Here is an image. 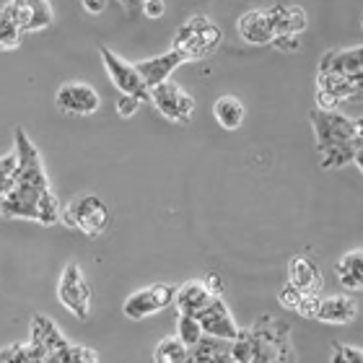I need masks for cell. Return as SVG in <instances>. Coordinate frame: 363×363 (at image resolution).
<instances>
[{
  "mask_svg": "<svg viewBox=\"0 0 363 363\" xmlns=\"http://www.w3.org/2000/svg\"><path fill=\"white\" fill-rule=\"evenodd\" d=\"M250 361L247 363H296L291 327L272 314H259L250 327Z\"/></svg>",
  "mask_w": 363,
  "mask_h": 363,
  "instance_id": "obj_1",
  "label": "cell"
},
{
  "mask_svg": "<svg viewBox=\"0 0 363 363\" xmlns=\"http://www.w3.org/2000/svg\"><path fill=\"white\" fill-rule=\"evenodd\" d=\"M62 205L57 203L52 187L39 189L29 187V184H18L13 182V187L3 200H0V216L3 218H26V220H39L45 226H52L60 220Z\"/></svg>",
  "mask_w": 363,
  "mask_h": 363,
  "instance_id": "obj_2",
  "label": "cell"
},
{
  "mask_svg": "<svg viewBox=\"0 0 363 363\" xmlns=\"http://www.w3.org/2000/svg\"><path fill=\"white\" fill-rule=\"evenodd\" d=\"M220 39H223V34H220L218 23H213L208 16L197 13V16H189L187 21L177 29L172 50L179 52L187 62L203 60L211 52H216Z\"/></svg>",
  "mask_w": 363,
  "mask_h": 363,
  "instance_id": "obj_3",
  "label": "cell"
},
{
  "mask_svg": "<svg viewBox=\"0 0 363 363\" xmlns=\"http://www.w3.org/2000/svg\"><path fill=\"white\" fill-rule=\"evenodd\" d=\"M60 220L65 226L78 228L89 239H99L106 234V228L112 223V211L101 197L78 195L60 211Z\"/></svg>",
  "mask_w": 363,
  "mask_h": 363,
  "instance_id": "obj_4",
  "label": "cell"
},
{
  "mask_svg": "<svg viewBox=\"0 0 363 363\" xmlns=\"http://www.w3.org/2000/svg\"><path fill=\"white\" fill-rule=\"evenodd\" d=\"M311 130H314V140H317V151L319 148H327V145H337V143H348V140H358L361 135V117H348V114H340L337 109L335 112H325V109H314L309 114Z\"/></svg>",
  "mask_w": 363,
  "mask_h": 363,
  "instance_id": "obj_5",
  "label": "cell"
},
{
  "mask_svg": "<svg viewBox=\"0 0 363 363\" xmlns=\"http://www.w3.org/2000/svg\"><path fill=\"white\" fill-rule=\"evenodd\" d=\"M57 298L76 319L86 322L91 314V286L86 278L84 267L78 262H68L62 267L60 280H57Z\"/></svg>",
  "mask_w": 363,
  "mask_h": 363,
  "instance_id": "obj_6",
  "label": "cell"
},
{
  "mask_svg": "<svg viewBox=\"0 0 363 363\" xmlns=\"http://www.w3.org/2000/svg\"><path fill=\"white\" fill-rule=\"evenodd\" d=\"M174 303V286L169 283H153V286L138 288L122 301V314L130 322H143V319L169 309Z\"/></svg>",
  "mask_w": 363,
  "mask_h": 363,
  "instance_id": "obj_7",
  "label": "cell"
},
{
  "mask_svg": "<svg viewBox=\"0 0 363 363\" xmlns=\"http://www.w3.org/2000/svg\"><path fill=\"white\" fill-rule=\"evenodd\" d=\"M99 55H101V62L106 68V76L114 84V89L120 91L122 96H133L138 99L140 104L148 101V86L143 84V78L138 76V70L133 62H128L125 57H120L117 52H112L109 47H99Z\"/></svg>",
  "mask_w": 363,
  "mask_h": 363,
  "instance_id": "obj_8",
  "label": "cell"
},
{
  "mask_svg": "<svg viewBox=\"0 0 363 363\" xmlns=\"http://www.w3.org/2000/svg\"><path fill=\"white\" fill-rule=\"evenodd\" d=\"M148 101H151L167 120L179 122V125L189 122L192 114H195V96L187 94L177 81H167V84L153 86V89L148 91Z\"/></svg>",
  "mask_w": 363,
  "mask_h": 363,
  "instance_id": "obj_9",
  "label": "cell"
},
{
  "mask_svg": "<svg viewBox=\"0 0 363 363\" xmlns=\"http://www.w3.org/2000/svg\"><path fill=\"white\" fill-rule=\"evenodd\" d=\"M195 319L200 322L203 337H211V340L231 342L236 337V333H239V325L234 322V314L226 306L223 296H211V301L197 311Z\"/></svg>",
  "mask_w": 363,
  "mask_h": 363,
  "instance_id": "obj_10",
  "label": "cell"
},
{
  "mask_svg": "<svg viewBox=\"0 0 363 363\" xmlns=\"http://www.w3.org/2000/svg\"><path fill=\"white\" fill-rule=\"evenodd\" d=\"M0 11L11 18V23H13L21 34L42 31V29H47V26H52V21H55L52 3H45V0H11V3H6Z\"/></svg>",
  "mask_w": 363,
  "mask_h": 363,
  "instance_id": "obj_11",
  "label": "cell"
},
{
  "mask_svg": "<svg viewBox=\"0 0 363 363\" xmlns=\"http://www.w3.org/2000/svg\"><path fill=\"white\" fill-rule=\"evenodd\" d=\"M55 106H57V112L70 114V117H89V114L99 112L101 99H99V91L94 86L81 84V81H68L55 94Z\"/></svg>",
  "mask_w": 363,
  "mask_h": 363,
  "instance_id": "obj_12",
  "label": "cell"
},
{
  "mask_svg": "<svg viewBox=\"0 0 363 363\" xmlns=\"http://www.w3.org/2000/svg\"><path fill=\"white\" fill-rule=\"evenodd\" d=\"M363 76L358 78H342V76H325L317 73V109L335 112L342 101H356L361 99Z\"/></svg>",
  "mask_w": 363,
  "mask_h": 363,
  "instance_id": "obj_13",
  "label": "cell"
},
{
  "mask_svg": "<svg viewBox=\"0 0 363 363\" xmlns=\"http://www.w3.org/2000/svg\"><path fill=\"white\" fill-rule=\"evenodd\" d=\"M317 73L325 76H342V78H358L363 76V47H342V50H327L319 57Z\"/></svg>",
  "mask_w": 363,
  "mask_h": 363,
  "instance_id": "obj_14",
  "label": "cell"
},
{
  "mask_svg": "<svg viewBox=\"0 0 363 363\" xmlns=\"http://www.w3.org/2000/svg\"><path fill=\"white\" fill-rule=\"evenodd\" d=\"M184 62H187V60H184L179 52L169 50V52L153 55V57H148V60L133 62V65H135L138 76L143 78V84L148 86V91H151L153 86L172 81V73H174L179 65H184Z\"/></svg>",
  "mask_w": 363,
  "mask_h": 363,
  "instance_id": "obj_15",
  "label": "cell"
},
{
  "mask_svg": "<svg viewBox=\"0 0 363 363\" xmlns=\"http://www.w3.org/2000/svg\"><path fill=\"white\" fill-rule=\"evenodd\" d=\"M288 286L296 288L303 296H322L325 280H322V270H319L309 257L296 255L288 262Z\"/></svg>",
  "mask_w": 363,
  "mask_h": 363,
  "instance_id": "obj_16",
  "label": "cell"
},
{
  "mask_svg": "<svg viewBox=\"0 0 363 363\" xmlns=\"http://www.w3.org/2000/svg\"><path fill=\"white\" fill-rule=\"evenodd\" d=\"M267 11V18L272 23V31H275V37L278 34H294V37H301V31H306V11L301 6H296V3H275V6L265 8Z\"/></svg>",
  "mask_w": 363,
  "mask_h": 363,
  "instance_id": "obj_17",
  "label": "cell"
},
{
  "mask_svg": "<svg viewBox=\"0 0 363 363\" xmlns=\"http://www.w3.org/2000/svg\"><path fill=\"white\" fill-rule=\"evenodd\" d=\"M236 29H239L244 42H250L255 47H265L275 39V31H272V23L267 18L265 8H252V11L242 13L239 21H236Z\"/></svg>",
  "mask_w": 363,
  "mask_h": 363,
  "instance_id": "obj_18",
  "label": "cell"
},
{
  "mask_svg": "<svg viewBox=\"0 0 363 363\" xmlns=\"http://www.w3.org/2000/svg\"><path fill=\"white\" fill-rule=\"evenodd\" d=\"M29 342H31V345H37V348H42L45 353L60 356L70 340L60 333V327L55 325L50 317H45V314H34V319H31V337H29Z\"/></svg>",
  "mask_w": 363,
  "mask_h": 363,
  "instance_id": "obj_19",
  "label": "cell"
},
{
  "mask_svg": "<svg viewBox=\"0 0 363 363\" xmlns=\"http://www.w3.org/2000/svg\"><path fill=\"white\" fill-rule=\"evenodd\" d=\"M358 314V306L350 296H319L317 311H314V319L317 322H325V325H348L353 322Z\"/></svg>",
  "mask_w": 363,
  "mask_h": 363,
  "instance_id": "obj_20",
  "label": "cell"
},
{
  "mask_svg": "<svg viewBox=\"0 0 363 363\" xmlns=\"http://www.w3.org/2000/svg\"><path fill=\"white\" fill-rule=\"evenodd\" d=\"M361 151H363V138L358 140H348V143H337V145H327V148H319V164L322 169H342L348 167V164H356L358 172L363 169V159H361Z\"/></svg>",
  "mask_w": 363,
  "mask_h": 363,
  "instance_id": "obj_21",
  "label": "cell"
},
{
  "mask_svg": "<svg viewBox=\"0 0 363 363\" xmlns=\"http://www.w3.org/2000/svg\"><path fill=\"white\" fill-rule=\"evenodd\" d=\"M208 301H211V291L205 288L203 280H187L179 288H174V306L179 314H192L195 317Z\"/></svg>",
  "mask_w": 363,
  "mask_h": 363,
  "instance_id": "obj_22",
  "label": "cell"
},
{
  "mask_svg": "<svg viewBox=\"0 0 363 363\" xmlns=\"http://www.w3.org/2000/svg\"><path fill=\"white\" fill-rule=\"evenodd\" d=\"M337 272V280H340L342 288L348 291H361L363 288V250H350L348 255H342L335 265Z\"/></svg>",
  "mask_w": 363,
  "mask_h": 363,
  "instance_id": "obj_23",
  "label": "cell"
},
{
  "mask_svg": "<svg viewBox=\"0 0 363 363\" xmlns=\"http://www.w3.org/2000/svg\"><path fill=\"white\" fill-rule=\"evenodd\" d=\"M244 114H247L244 112V104L236 96H231V94L218 96L216 104H213V117H216V122H218L223 130H228V133H234V130L242 128Z\"/></svg>",
  "mask_w": 363,
  "mask_h": 363,
  "instance_id": "obj_24",
  "label": "cell"
},
{
  "mask_svg": "<svg viewBox=\"0 0 363 363\" xmlns=\"http://www.w3.org/2000/svg\"><path fill=\"white\" fill-rule=\"evenodd\" d=\"M189 363H234L228 353V342L203 337L195 348L189 350Z\"/></svg>",
  "mask_w": 363,
  "mask_h": 363,
  "instance_id": "obj_25",
  "label": "cell"
},
{
  "mask_svg": "<svg viewBox=\"0 0 363 363\" xmlns=\"http://www.w3.org/2000/svg\"><path fill=\"white\" fill-rule=\"evenodd\" d=\"M153 363H189V348L177 335H169L153 350Z\"/></svg>",
  "mask_w": 363,
  "mask_h": 363,
  "instance_id": "obj_26",
  "label": "cell"
},
{
  "mask_svg": "<svg viewBox=\"0 0 363 363\" xmlns=\"http://www.w3.org/2000/svg\"><path fill=\"white\" fill-rule=\"evenodd\" d=\"M177 337H179L189 350L195 348L197 342L203 340V330H200V322H197L192 314H179L177 317Z\"/></svg>",
  "mask_w": 363,
  "mask_h": 363,
  "instance_id": "obj_27",
  "label": "cell"
},
{
  "mask_svg": "<svg viewBox=\"0 0 363 363\" xmlns=\"http://www.w3.org/2000/svg\"><path fill=\"white\" fill-rule=\"evenodd\" d=\"M16 172H18V156H16V151H11L8 156H0V200L13 187Z\"/></svg>",
  "mask_w": 363,
  "mask_h": 363,
  "instance_id": "obj_28",
  "label": "cell"
},
{
  "mask_svg": "<svg viewBox=\"0 0 363 363\" xmlns=\"http://www.w3.org/2000/svg\"><path fill=\"white\" fill-rule=\"evenodd\" d=\"M60 363H99V353L89 345L68 342L65 350L60 353Z\"/></svg>",
  "mask_w": 363,
  "mask_h": 363,
  "instance_id": "obj_29",
  "label": "cell"
},
{
  "mask_svg": "<svg viewBox=\"0 0 363 363\" xmlns=\"http://www.w3.org/2000/svg\"><path fill=\"white\" fill-rule=\"evenodd\" d=\"M21 37H23L21 31L16 29L13 23H11V18L0 11V50H3V52L16 50V47L21 45Z\"/></svg>",
  "mask_w": 363,
  "mask_h": 363,
  "instance_id": "obj_30",
  "label": "cell"
},
{
  "mask_svg": "<svg viewBox=\"0 0 363 363\" xmlns=\"http://www.w3.org/2000/svg\"><path fill=\"white\" fill-rule=\"evenodd\" d=\"M0 363H29L26 358V342H13L0 350Z\"/></svg>",
  "mask_w": 363,
  "mask_h": 363,
  "instance_id": "obj_31",
  "label": "cell"
},
{
  "mask_svg": "<svg viewBox=\"0 0 363 363\" xmlns=\"http://www.w3.org/2000/svg\"><path fill=\"white\" fill-rule=\"evenodd\" d=\"M270 47H275L278 52L294 55L301 50V37H294V34H278V37L270 42Z\"/></svg>",
  "mask_w": 363,
  "mask_h": 363,
  "instance_id": "obj_32",
  "label": "cell"
},
{
  "mask_svg": "<svg viewBox=\"0 0 363 363\" xmlns=\"http://www.w3.org/2000/svg\"><path fill=\"white\" fill-rule=\"evenodd\" d=\"M301 298H303V294H298V291H296V288H291L288 283L278 291L280 306H283V309H288V311H296V309H298Z\"/></svg>",
  "mask_w": 363,
  "mask_h": 363,
  "instance_id": "obj_33",
  "label": "cell"
},
{
  "mask_svg": "<svg viewBox=\"0 0 363 363\" xmlns=\"http://www.w3.org/2000/svg\"><path fill=\"white\" fill-rule=\"evenodd\" d=\"M335 348L340 350L342 358L348 363H363V350L361 345H350V342H333Z\"/></svg>",
  "mask_w": 363,
  "mask_h": 363,
  "instance_id": "obj_34",
  "label": "cell"
},
{
  "mask_svg": "<svg viewBox=\"0 0 363 363\" xmlns=\"http://www.w3.org/2000/svg\"><path fill=\"white\" fill-rule=\"evenodd\" d=\"M138 109H140V101H138V99H133V96L117 99V114L125 117V120H130L133 114H138Z\"/></svg>",
  "mask_w": 363,
  "mask_h": 363,
  "instance_id": "obj_35",
  "label": "cell"
},
{
  "mask_svg": "<svg viewBox=\"0 0 363 363\" xmlns=\"http://www.w3.org/2000/svg\"><path fill=\"white\" fill-rule=\"evenodd\" d=\"M203 283H205V288L211 291V296H223V280H220L218 272H208L203 278Z\"/></svg>",
  "mask_w": 363,
  "mask_h": 363,
  "instance_id": "obj_36",
  "label": "cell"
},
{
  "mask_svg": "<svg viewBox=\"0 0 363 363\" xmlns=\"http://www.w3.org/2000/svg\"><path fill=\"white\" fill-rule=\"evenodd\" d=\"M164 11H167V3H164V0H145L143 3V13L148 16V18H161Z\"/></svg>",
  "mask_w": 363,
  "mask_h": 363,
  "instance_id": "obj_37",
  "label": "cell"
},
{
  "mask_svg": "<svg viewBox=\"0 0 363 363\" xmlns=\"http://www.w3.org/2000/svg\"><path fill=\"white\" fill-rule=\"evenodd\" d=\"M81 6H84L86 13H94V16H96V13H101V11H104L106 3H104V0H84Z\"/></svg>",
  "mask_w": 363,
  "mask_h": 363,
  "instance_id": "obj_38",
  "label": "cell"
},
{
  "mask_svg": "<svg viewBox=\"0 0 363 363\" xmlns=\"http://www.w3.org/2000/svg\"><path fill=\"white\" fill-rule=\"evenodd\" d=\"M330 363H348V361H345V358H342L340 350H337V348H335V345H333V358H330Z\"/></svg>",
  "mask_w": 363,
  "mask_h": 363,
  "instance_id": "obj_39",
  "label": "cell"
}]
</instances>
